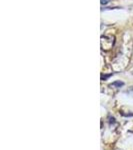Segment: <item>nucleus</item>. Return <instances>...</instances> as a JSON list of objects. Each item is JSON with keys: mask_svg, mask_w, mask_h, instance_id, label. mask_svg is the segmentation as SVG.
I'll list each match as a JSON object with an SVG mask.
<instances>
[{"mask_svg": "<svg viewBox=\"0 0 133 150\" xmlns=\"http://www.w3.org/2000/svg\"><path fill=\"white\" fill-rule=\"evenodd\" d=\"M114 45V37L113 36H102L101 37V48L105 51H108Z\"/></svg>", "mask_w": 133, "mask_h": 150, "instance_id": "1", "label": "nucleus"}, {"mask_svg": "<svg viewBox=\"0 0 133 150\" xmlns=\"http://www.w3.org/2000/svg\"><path fill=\"white\" fill-rule=\"evenodd\" d=\"M123 84H124L123 82L117 81V82H114V83H112L110 86H111V87H112V86H118V87H120V86H123Z\"/></svg>", "mask_w": 133, "mask_h": 150, "instance_id": "2", "label": "nucleus"}, {"mask_svg": "<svg viewBox=\"0 0 133 150\" xmlns=\"http://www.w3.org/2000/svg\"><path fill=\"white\" fill-rule=\"evenodd\" d=\"M109 0H101V4H107Z\"/></svg>", "mask_w": 133, "mask_h": 150, "instance_id": "3", "label": "nucleus"}]
</instances>
